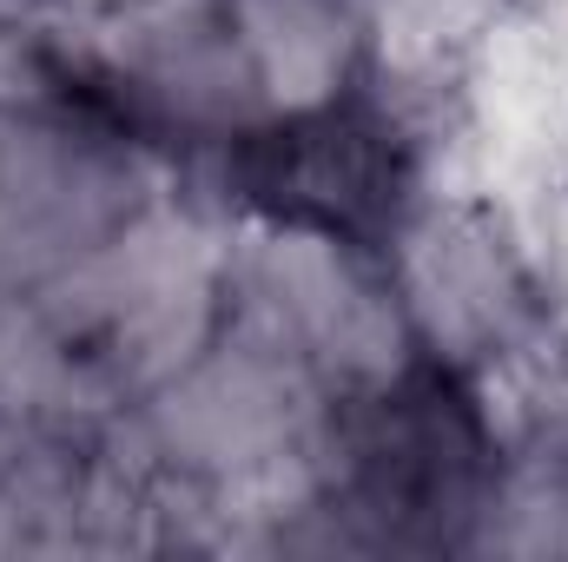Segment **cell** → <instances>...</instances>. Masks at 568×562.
Returning a JSON list of instances; mask_svg holds the SVG:
<instances>
[{
    "label": "cell",
    "mask_w": 568,
    "mask_h": 562,
    "mask_svg": "<svg viewBox=\"0 0 568 562\" xmlns=\"http://www.w3.org/2000/svg\"><path fill=\"white\" fill-rule=\"evenodd\" d=\"M219 192L278 239H304L384 272L424 212V159L390 93L364 67H344L272 113L239 120L219 140Z\"/></svg>",
    "instance_id": "cell-1"
},
{
    "label": "cell",
    "mask_w": 568,
    "mask_h": 562,
    "mask_svg": "<svg viewBox=\"0 0 568 562\" xmlns=\"http://www.w3.org/2000/svg\"><path fill=\"white\" fill-rule=\"evenodd\" d=\"M496 456L503 450L483 418L476 378L410 344V364L364 398V418L351 430V490L371 516L443 536L449 516L483 503Z\"/></svg>",
    "instance_id": "cell-2"
},
{
    "label": "cell",
    "mask_w": 568,
    "mask_h": 562,
    "mask_svg": "<svg viewBox=\"0 0 568 562\" xmlns=\"http://www.w3.org/2000/svg\"><path fill=\"white\" fill-rule=\"evenodd\" d=\"M384 284L397 291L410 318V344L449 358L456 371H489L509 351H523L549 304L529 272L523 245L509 239L503 212L463 199V205H424L410 232L397 239Z\"/></svg>",
    "instance_id": "cell-3"
}]
</instances>
